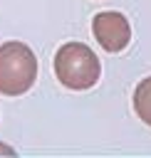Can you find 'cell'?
<instances>
[{"mask_svg":"<svg viewBox=\"0 0 151 158\" xmlns=\"http://www.w3.org/2000/svg\"><path fill=\"white\" fill-rule=\"evenodd\" d=\"M0 153H2V156H15V148H10V146L0 143Z\"/></svg>","mask_w":151,"mask_h":158,"instance_id":"cell-5","label":"cell"},{"mask_svg":"<svg viewBox=\"0 0 151 158\" xmlns=\"http://www.w3.org/2000/svg\"><path fill=\"white\" fill-rule=\"evenodd\" d=\"M92 32H94V40L101 44V49H106L111 54L126 49L129 42H131V25H129V20L121 12H114V10L94 15Z\"/></svg>","mask_w":151,"mask_h":158,"instance_id":"cell-3","label":"cell"},{"mask_svg":"<svg viewBox=\"0 0 151 158\" xmlns=\"http://www.w3.org/2000/svg\"><path fill=\"white\" fill-rule=\"evenodd\" d=\"M52 64H54V77L59 79V84L72 91L92 89L101 74L99 57L84 42H64L57 49Z\"/></svg>","mask_w":151,"mask_h":158,"instance_id":"cell-1","label":"cell"},{"mask_svg":"<svg viewBox=\"0 0 151 158\" xmlns=\"http://www.w3.org/2000/svg\"><path fill=\"white\" fill-rule=\"evenodd\" d=\"M131 101H134L136 116H139L146 126H151V77H146V79H141V81L136 84Z\"/></svg>","mask_w":151,"mask_h":158,"instance_id":"cell-4","label":"cell"},{"mask_svg":"<svg viewBox=\"0 0 151 158\" xmlns=\"http://www.w3.org/2000/svg\"><path fill=\"white\" fill-rule=\"evenodd\" d=\"M37 79V59L35 52L17 40H7L0 44V94L22 96L32 89Z\"/></svg>","mask_w":151,"mask_h":158,"instance_id":"cell-2","label":"cell"}]
</instances>
